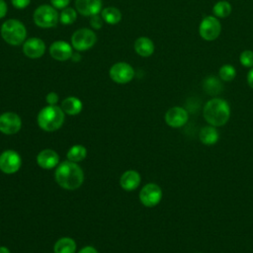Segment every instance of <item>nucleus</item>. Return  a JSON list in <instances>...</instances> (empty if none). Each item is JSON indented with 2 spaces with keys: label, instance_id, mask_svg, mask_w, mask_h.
<instances>
[{
  "label": "nucleus",
  "instance_id": "obj_1",
  "mask_svg": "<svg viewBox=\"0 0 253 253\" xmlns=\"http://www.w3.org/2000/svg\"><path fill=\"white\" fill-rule=\"evenodd\" d=\"M55 180L60 187L66 190H75L82 185L84 174L75 162L68 160L60 163L56 168Z\"/></svg>",
  "mask_w": 253,
  "mask_h": 253
},
{
  "label": "nucleus",
  "instance_id": "obj_2",
  "mask_svg": "<svg viewBox=\"0 0 253 253\" xmlns=\"http://www.w3.org/2000/svg\"><path fill=\"white\" fill-rule=\"evenodd\" d=\"M203 115L207 123L212 126H224L230 117V107L221 98H212L204 107Z\"/></svg>",
  "mask_w": 253,
  "mask_h": 253
},
{
  "label": "nucleus",
  "instance_id": "obj_3",
  "mask_svg": "<svg viewBox=\"0 0 253 253\" xmlns=\"http://www.w3.org/2000/svg\"><path fill=\"white\" fill-rule=\"evenodd\" d=\"M64 122V112L56 105H48L42 108L38 115V124L45 131H54Z\"/></svg>",
  "mask_w": 253,
  "mask_h": 253
},
{
  "label": "nucleus",
  "instance_id": "obj_4",
  "mask_svg": "<svg viewBox=\"0 0 253 253\" xmlns=\"http://www.w3.org/2000/svg\"><path fill=\"white\" fill-rule=\"evenodd\" d=\"M2 39L11 45H20L27 38V30L24 24L16 19L5 21L0 29Z\"/></svg>",
  "mask_w": 253,
  "mask_h": 253
},
{
  "label": "nucleus",
  "instance_id": "obj_5",
  "mask_svg": "<svg viewBox=\"0 0 253 253\" xmlns=\"http://www.w3.org/2000/svg\"><path fill=\"white\" fill-rule=\"evenodd\" d=\"M33 19L38 27L48 29L57 25L59 21V15L53 6L43 4L35 10Z\"/></svg>",
  "mask_w": 253,
  "mask_h": 253
},
{
  "label": "nucleus",
  "instance_id": "obj_6",
  "mask_svg": "<svg viewBox=\"0 0 253 253\" xmlns=\"http://www.w3.org/2000/svg\"><path fill=\"white\" fill-rule=\"evenodd\" d=\"M221 32V24L218 18L214 16H206L199 25V34L207 42L216 40Z\"/></svg>",
  "mask_w": 253,
  "mask_h": 253
},
{
  "label": "nucleus",
  "instance_id": "obj_7",
  "mask_svg": "<svg viewBox=\"0 0 253 253\" xmlns=\"http://www.w3.org/2000/svg\"><path fill=\"white\" fill-rule=\"evenodd\" d=\"M97 41L96 34L88 29L82 28L73 33L71 37V45L78 51H84L91 48Z\"/></svg>",
  "mask_w": 253,
  "mask_h": 253
},
{
  "label": "nucleus",
  "instance_id": "obj_8",
  "mask_svg": "<svg viewBox=\"0 0 253 253\" xmlns=\"http://www.w3.org/2000/svg\"><path fill=\"white\" fill-rule=\"evenodd\" d=\"M111 79L119 84H126L132 80L134 70L132 66L126 62H117L110 68Z\"/></svg>",
  "mask_w": 253,
  "mask_h": 253
},
{
  "label": "nucleus",
  "instance_id": "obj_9",
  "mask_svg": "<svg viewBox=\"0 0 253 253\" xmlns=\"http://www.w3.org/2000/svg\"><path fill=\"white\" fill-rule=\"evenodd\" d=\"M162 198V191L156 184H146L139 193V200L145 207L151 208L159 204Z\"/></svg>",
  "mask_w": 253,
  "mask_h": 253
},
{
  "label": "nucleus",
  "instance_id": "obj_10",
  "mask_svg": "<svg viewBox=\"0 0 253 253\" xmlns=\"http://www.w3.org/2000/svg\"><path fill=\"white\" fill-rule=\"evenodd\" d=\"M21 157L14 150H6L0 154V170L6 174H13L21 167Z\"/></svg>",
  "mask_w": 253,
  "mask_h": 253
},
{
  "label": "nucleus",
  "instance_id": "obj_11",
  "mask_svg": "<svg viewBox=\"0 0 253 253\" xmlns=\"http://www.w3.org/2000/svg\"><path fill=\"white\" fill-rule=\"evenodd\" d=\"M21 118L12 112L4 113L0 116V131L5 134H14L21 129Z\"/></svg>",
  "mask_w": 253,
  "mask_h": 253
},
{
  "label": "nucleus",
  "instance_id": "obj_12",
  "mask_svg": "<svg viewBox=\"0 0 253 253\" xmlns=\"http://www.w3.org/2000/svg\"><path fill=\"white\" fill-rule=\"evenodd\" d=\"M189 120L188 112L182 107H172L165 114V122L172 127H181Z\"/></svg>",
  "mask_w": 253,
  "mask_h": 253
},
{
  "label": "nucleus",
  "instance_id": "obj_13",
  "mask_svg": "<svg viewBox=\"0 0 253 253\" xmlns=\"http://www.w3.org/2000/svg\"><path fill=\"white\" fill-rule=\"evenodd\" d=\"M45 51V43L40 38H30L24 42L23 52L27 57L40 58Z\"/></svg>",
  "mask_w": 253,
  "mask_h": 253
},
{
  "label": "nucleus",
  "instance_id": "obj_14",
  "mask_svg": "<svg viewBox=\"0 0 253 253\" xmlns=\"http://www.w3.org/2000/svg\"><path fill=\"white\" fill-rule=\"evenodd\" d=\"M49 53L52 58L58 61H65L73 54L72 45L64 41L53 42L49 46Z\"/></svg>",
  "mask_w": 253,
  "mask_h": 253
},
{
  "label": "nucleus",
  "instance_id": "obj_15",
  "mask_svg": "<svg viewBox=\"0 0 253 253\" xmlns=\"http://www.w3.org/2000/svg\"><path fill=\"white\" fill-rule=\"evenodd\" d=\"M76 10L83 16L99 14L102 9V0H75Z\"/></svg>",
  "mask_w": 253,
  "mask_h": 253
},
{
  "label": "nucleus",
  "instance_id": "obj_16",
  "mask_svg": "<svg viewBox=\"0 0 253 253\" xmlns=\"http://www.w3.org/2000/svg\"><path fill=\"white\" fill-rule=\"evenodd\" d=\"M37 162L43 169H51L59 162V157L54 150L43 149L37 156Z\"/></svg>",
  "mask_w": 253,
  "mask_h": 253
},
{
  "label": "nucleus",
  "instance_id": "obj_17",
  "mask_svg": "<svg viewBox=\"0 0 253 253\" xmlns=\"http://www.w3.org/2000/svg\"><path fill=\"white\" fill-rule=\"evenodd\" d=\"M140 183V175L134 170L126 171L120 180V184L123 189L126 191H132L138 187Z\"/></svg>",
  "mask_w": 253,
  "mask_h": 253
},
{
  "label": "nucleus",
  "instance_id": "obj_18",
  "mask_svg": "<svg viewBox=\"0 0 253 253\" xmlns=\"http://www.w3.org/2000/svg\"><path fill=\"white\" fill-rule=\"evenodd\" d=\"M134 50L138 55L148 57L154 52V43L149 38L140 37L134 42Z\"/></svg>",
  "mask_w": 253,
  "mask_h": 253
},
{
  "label": "nucleus",
  "instance_id": "obj_19",
  "mask_svg": "<svg viewBox=\"0 0 253 253\" xmlns=\"http://www.w3.org/2000/svg\"><path fill=\"white\" fill-rule=\"evenodd\" d=\"M218 137L219 135H218L217 129L215 128V126H212L211 125L208 126L202 127L199 132L200 140L206 145H212L216 143L218 140Z\"/></svg>",
  "mask_w": 253,
  "mask_h": 253
},
{
  "label": "nucleus",
  "instance_id": "obj_20",
  "mask_svg": "<svg viewBox=\"0 0 253 253\" xmlns=\"http://www.w3.org/2000/svg\"><path fill=\"white\" fill-rule=\"evenodd\" d=\"M82 102L76 98V97H67L65 98L62 103H61V109L62 111L70 116H74L77 115L81 112L82 110Z\"/></svg>",
  "mask_w": 253,
  "mask_h": 253
},
{
  "label": "nucleus",
  "instance_id": "obj_21",
  "mask_svg": "<svg viewBox=\"0 0 253 253\" xmlns=\"http://www.w3.org/2000/svg\"><path fill=\"white\" fill-rule=\"evenodd\" d=\"M203 89L209 95H217L222 90V84L220 80L215 76H208L203 81Z\"/></svg>",
  "mask_w": 253,
  "mask_h": 253
},
{
  "label": "nucleus",
  "instance_id": "obj_22",
  "mask_svg": "<svg viewBox=\"0 0 253 253\" xmlns=\"http://www.w3.org/2000/svg\"><path fill=\"white\" fill-rule=\"evenodd\" d=\"M76 243L72 238L62 237L54 244V253H74Z\"/></svg>",
  "mask_w": 253,
  "mask_h": 253
},
{
  "label": "nucleus",
  "instance_id": "obj_23",
  "mask_svg": "<svg viewBox=\"0 0 253 253\" xmlns=\"http://www.w3.org/2000/svg\"><path fill=\"white\" fill-rule=\"evenodd\" d=\"M101 16L104 22H106L109 25H116L122 20L121 11L118 8L112 6L104 8L101 12Z\"/></svg>",
  "mask_w": 253,
  "mask_h": 253
},
{
  "label": "nucleus",
  "instance_id": "obj_24",
  "mask_svg": "<svg viewBox=\"0 0 253 253\" xmlns=\"http://www.w3.org/2000/svg\"><path fill=\"white\" fill-rule=\"evenodd\" d=\"M231 4L225 0H220L212 7V13L216 18H226L231 13Z\"/></svg>",
  "mask_w": 253,
  "mask_h": 253
},
{
  "label": "nucleus",
  "instance_id": "obj_25",
  "mask_svg": "<svg viewBox=\"0 0 253 253\" xmlns=\"http://www.w3.org/2000/svg\"><path fill=\"white\" fill-rule=\"evenodd\" d=\"M87 150L83 145L76 144L69 148L67 151V159L72 162H79L86 157Z\"/></svg>",
  "mask_w": 253,
  "mask_h": 253
},
{
  "label": "nucleus",
  "instance_id": "obj_26",
  "mask_svg": "<svg viewBox=\"0 0 253 253\" xmlns=\"http://www.w3.org/2000/svg\"><path fill=\"white\" fill-rule=\"evenodd\" d=\"M218 76L222 81H232L236 76V70L230 64H223L218 70Z\"/></svg>",
  "mask_w": 253,
  "mask_h": 253
},
{
  "label": "nucleus",
  "instance_id": "obj_27",
  "mask_svg": "<svg viewBox=\"0 0 253 253\" xmlns=\"http://www.w3.org/2000/svg\"><path fill=\"white\" fill-rule=\"evenodd\" d=\"M76 18H77V14H76L75 9L69 8V7H66L64 9H62V11L59 15V21L63 25L73 24L76 21Z\"/></svg>",
  "mask_w": 253,
  "mask_h": 253
},
{
  "label": "nucleus",
  "instance_id": "obj_28",
  "mask_svg": "<svg viewBox=\"0 0 253 253\" xmlns=\"http://www.w3.org/2000/svg\"><path fill=\"white\" fill-rule=\"evenodd\" d=\"M239 61L244 67H253V50H243L239 55Z\"/></svg>",
  "mask_w": 253,
  "mask_h": 253
},
{
  "label": "nucleus",
  "instance_id": "obj_29",
  "mask_svg": "<svg viewBox=\"0 0 253 253\" xmlns=\"http://www.w3.org/2000/svg\"><path fill=\"white\" fill-rule=\"evenodd\" d=\"M104 24V20L102 18V16H100L99 14H96V15H93L91 16V19H90V25L93 29L95 30H98V29H101L102 26Z\"/></svg>",
  "mask_w": 253,
  "mask_h": 253
},
{
  "label": "nucleus",
  "instance_id": "obj_30",
  "mask_svg": "<svg viewBox=\"0 0 253 253\" xmlns=\"http://www.w3.org/2000/svg\"><path fill=\"white\" fill-rule=\"evenodd\" d=\"M70 0H50L51 6H53L55 9H64L69 4Z\"/></svg>",
  "mask_w": 253,
  "mask_h": 253
},
{
  "label": "nucleus",
  "instance_id": "obj_31",
  "mask_svg": "<svg viewBox=\"0 0 253 253\" xmlns=\"http://www.w3.org/2000/svg\"><path fill=\"white\" fill-rule=\"evenodd\" d=\"M12 5L16 9H25L31 3V0H11Z\"/></svg>",
  "mask_w": 253,
  "mask_h": 253
},
{
  "label": "nucleus",
  "instance_id": "obj_32",
  "mask_svg": "<svg viewBox=\"0 0 253 253\" xmlns=\"http://www.w3.org/2000/svg\"><path fill=\"white\" fill-rule=\"evenodd\" d=\"M45 100H46V102H47L48 105L54 106V105H56V103L58 102V95H57L55 92H49V93L46 95Z\"/></svg>",
  "mask_w": 253,
  "mask_h": 253
},
{
  "label": "nucleus",
  "instance_id": "obj_33",
  "mask_svg": "<svg viewBox=\"0 0 253 253\" xmlns=\"http://www.w3.org/2000/svg\"><path fill=\"white\" fill-rule=\"evenodd\" d=\"M7 4L4 0H0V19L4 18L5 15L7 14Z\"/></svg>",
  "mask_w": 253,
  "mask_h": 253
},
{
  "label": "nucleus",
  "instance_id": "obj_34",
  "mask_svg": "<svg viewBox=\"0 0 253 253\" xmlns=\"http://www.w3.org/2000/svg\"><path fill=\"white\" fill-rule=\"evenodd\" d=\"M247 83L253 89V67L247 73Z\"/></svg>",
  "mask_w": 253,
  "mask_h": 253
},
{
  "label": "nucleus",
  "instance_id": "obj_35",
  "mask_svg": "<svg viewBox=\"0 0 253 253\" xmlns=\"http://www.w3.org/2000/svg\"><path fill=\"white\" fill-rule=\"evenodd\" d=\"M78 253H98L97 250L92 247V246H86L84 248H82Z\"/></svg>",
  "mask_w": 253,
  "mask_h": 253
},
{
  "label": "nucleus",
  "instance_id": "obj_36",
  "mask_svg": "<svg viewBox=\"0 0 253 253\" xmlns=\"http://www.w3.org/2000/svg\"><path fill=\"white\" fill-rule=\"evenodd\" d=\"M0 253H10V251H9V249L7 247L1 246L0 247Z\"/></svg>",
  "mask_w": 253,
  "mask_h": 253
}]
</instances>
